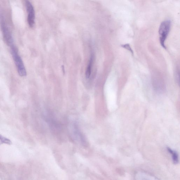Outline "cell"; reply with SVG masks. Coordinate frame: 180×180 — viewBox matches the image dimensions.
<instances>
[{
  "label": "cell",
  "instance_id": "obj_1",
  "mask_svg": "<svg viewBox=\"0 0 180 180\" xmlns=\"http://www.w3.org/2000/svg\"><path fill=\"white\" fill-rule=\"evenodd\" d=\"M11 47V52L17 69L18 73L21 76L27 75V71L23 61L19 55L17 48L13 44Z\"/></svg>",
  "mask_w": 180,
  "mask_h": 180
},
{
  "label": "cell",
  "instance_id": "obj_2",
  "mask_svg": "<svg viewBox=\"0 0 180 180\" xmlns=\"http://www.w3.org/2000/svg\"><path fill=\"white\" fill-rule=\"evenodd\" d=\"M171 22L170 20H166L161 22L159 29V42L161 46L166 49L165 42L170 33Z\"/></svg>",
  "mask_w": 180,
  "mask_h": 180
},
{
  "label": "cell",
  "instance_id": "obj_3",
  "mask_svg": "<svg viewBox=\"0 0 180 180\" xmlns=\"http://www.w3.org/2000/svg\"><path fill=\"white\" fill-rule=\"evenodd\" d=\"M1 27L2 31L3 37L4 41L7 45L11 46L13 45V40L11 32L8 25L5 22V19L3 17H1Z\"/></svg>",
  "mask_w": 180,
  "mask_h": 180
},
{
  "label": "cell",
  "instance_id": "obj_4",
  "mask_svg": "<svg viewBox=\"0 0 180 180\" xmlns=\"http://www.w3.org/2000/svg\"><path fill=\"white\" fill-rule=\"evenodd\" d=\"M25 4L28 13L27 21L28 23L31 28H33L35 24V12L34 7L29 1H26Z\"/></svg>",
  "mask_w": 180,
  "mask_h": 180
},
{
  "label": "cell",
  "instance_id": "obj_5",
  "mask_svg": "<svg viewBox=\"0 0 180 180\" xmlns=\"http://www.w3.org/2000/svg\"><path fill=\"white\" fill-rule=\"evenodd\" d=\"M93 54L92 53L91 54L90 60H89L88 65L87 69L86 72V76L87 78H90L91 74V70L93 66L94 60Z\"/></svg>",
  "mask_w": 180,
  "mask_h": 180
},
{
  "label": "cell",
  "instance_id": "obj_6",
  "mask_svg": "<svg viewBox=\"0 0 180 180\" xmlns=\"http://www.w3.org/2000/svg\"><path fill=\"white\" fill-rule=\"evenodd\" d=\"M167 151L172 155V159L174 164H177L179 162V157L177 153L174 151L172 150L170 148H167Z\"/></svg>",
  "mask_w": 180,
  "mask_h": 180
},
{
  "label": "cell",
  "instance_id": "obj_7",
  "mask_svg": "<svg viewBox=\"0 0 180 180\" xmlns=\"http://www.w3.org/2000/svg\"><path fill=\"white\" fill-rule=\"evenodd\" d=\"M0 141L3 143H6V144L8 145L12 144V142L10 139L7 138V137H3L1 134H0Z\"/></svg>",
  "mask_w": 180,
  "mask_h": 180
},
{
  "label": "cell",
  "instance_id": "obj_8",
  "mask_svg": "<svg viewBox=\"0 0 180 180\" xmlns=\"http://www.w3.org/2000/svg\"><path fill=\"white\" fill-rule=\"evenodd\" d=\"M122 46L123 48H124L125 49L128 50L130 51L132 54H134L133 51L132 49V48L131 47V46H130V45L129 44H126L122 45Z\"/></svg>",
  "mask_w": 180,
  "mask_h": 180
},
{
  "label": "cell",
  "instance_id": "obj_9",
  "mask_svg": "<svg viewBox=\"0 0 180 180\" xmlns=\"http://www.w3.org/2000/svg\"><path fill=\"white\" fill-rule=\"evenodd\" d=\"M62 69H63V72H64V66H62Z\"/></svg>",
  "mask_w": 180,
  "mask_h": 180
}]
</instances>
